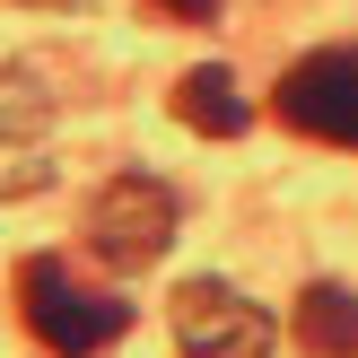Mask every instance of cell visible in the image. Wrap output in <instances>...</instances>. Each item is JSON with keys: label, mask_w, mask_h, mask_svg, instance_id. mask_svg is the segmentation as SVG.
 Returning <instances> with one entry per match:
<instances>
[{"label": "cell", "mask_w": 358, "mask_h": 358, "mask_svg": "<svg viewBox=\"0 0 358 358\" xmlns=\"http://www.w3.org/2000/svg\"><path fill=\"white\" fill-rule=\"evenodd\" d=\"M166 17H219V0H157Z\"/></svg>", "instance_id": "obj_8"}, {"label": "cell", "mask_w": 358, "mask_h": 358, "mask_svg": "<svg viewBox=\"0 0 358 358\" xmlns=\"http://www.w3.org/2000/svg\"><path fill=\"white\" fill-rule=\"evenodd\" d=\"M280 122L306 140H332V149H358V52H306V62L280 79Z\"/></svg>", "instance_id": "obj_4"}, {"label": "cell", "mask_w": 358, "mask_h": 358, "mask_svg": "<svg viewBox=\"0 0 358 358\" xmlns=\"http://www.w3.org/2000/svg\"><path fill=\"white\" fill-rule=\"evenodd\" d=\"M175 114H184L192 131H210V140H236L245 122H254V105L236 96V70L201 62V70H184V79H175Z\"/></svg>", "instance_id": "obj_7"}, {"label": "cell", "mask_w": 358, "mask_h": 358, "mask_svg": "<svg viewBox=\"0 0 358 358\" xmlns=\"http://www.w3.org/2000/svg\"><path fill=\"white\" fill-rule=\"evenodd\" d=\"M87 245H96V262H114V271H149L175 245V192L157 184V175H114V184L96 192V210H87Z\"/></svg>", "instance_id": "obj_2"}, {"label": "cell", "mask_w": 358, "mask_h": 358, "mask_svg": "<svg viewBox=\"0 0 358 358\" xmlns=\"http://www.w3.org/2000/svg\"><path fill=\"white\" fill-rule=\"evenodd\" d=\"M297 350L306 358H358V289H341V280H315L306 297H297Z\"/></svg>", "instance_id": "obj_6"}, {"label": "cell", "mask_w": 358, "mask_h": 358, "mask_svg": "<svg viewBox=\"0 0 358 358\" xmlns=\"http://www.w3.org/2000/svg\"><path fill=\"white\" fill-rule=\"evenodd\" d=\"M17 306H27V332L52 358H96L105 341H122V324H131V306L105 297V289H87L62 254H35L27 271H17Z\"/></svg>", "instance_id": "obj_1"}, {"label": "cell", "mask_w": 358, "mask_h": 358, "mask_svg": "<svg viewBox=\"0 0 358 358\" xmlns=\"http://www.w3.org/2000/svg\"><path fill=\"white\" fill-rule=\"evenodd\" d=\"M52 184V96L35 70H0V201Z\"/></svg>", "instance_id": "obj_5"}, {"label": "cell", "mask_w": 358, "mask_h": 358, "mask_svg": "<svg viewBox=\"0 0 358 358\" xmlns=\"http://www.w3.org/2000/svg\"><path fill=\"white\" fill-rule=\"evenodd\" d=\"M175 350L184 358H271V315L227 280H184L175 289Z\"/></svg>", "instance_id": "obj_3"}]
</instances>
